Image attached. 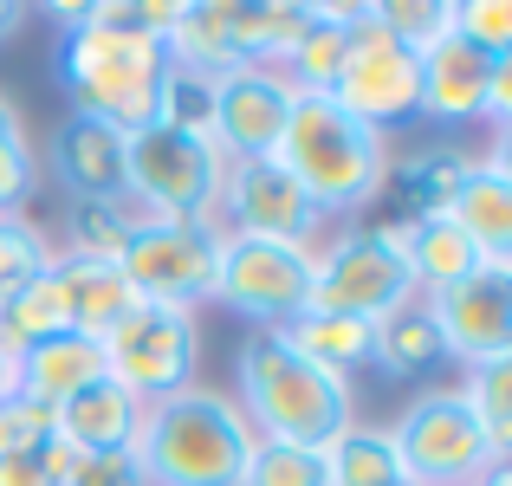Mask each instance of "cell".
<instances>
[{"mask_svg": "<svg viewBox=\"0 0 512 486\" xmlns=\"http://www.w3.org/2000/svg\"><path fill=\"white\" fill-rule=\"evenodd\" d=\"M182 0H85V20L59 39V85L78 117L111 130H150L163 98V33Z\"/></svg>", "mask_w": 512, "mask_h": 486, "instance_id": "6da1fadb", "label": "cell"}, {"mask_svg": "<svg viewBox=\"0 0 512 486\" xmlns=\"http://www.w3.org/2000/svg\"><path fill=\"white\" fill-rule=\"evenodd\" d=\"M273 156L325 221H363V208L389 188V162H396L383 130L350 117L331 91H292V117Z\"/></svg>", "mask_w": 512, "mask_h": 486, "instance_id": "7a4b0ae2", "label": "cell"}, {"mask_svg": "<svg viewBox=\"0 0 512 486\" xmlns=\"http://www.w3.org/2000/svg\"><path fill=\"white\" fill-rule=\"evenodd\" d=\"M240 415L253 422L260 441H292V448H318L357 422V389L344 376L305 363L279 331H247V344L234 350V389Z\"/></svg>", "mask_w": 512, "mask_h": 486, "instance_id": "3957f363", "label": "cell"}, {"mask_svg": "<svg viewBox=\"0 0 512 486\" xmlns=\"http://www.w3.org/2000/svg\"><path fill=\"white\" fill-rule=\"evenodd\" d=\"M253 441L260 435L227 389L188 383L182 396L143 409L130 461H137L143 486H240Z\"/></svg>", "mask_w": 512, "mask_h": 486, "instance_id": "277c9868", "label": "cell"}, {"mask_svg": "<svg viewBox=\"0 0 512 486\" xmlns=\"http://www.w3.org/2000/svg\"><path fill=\"white\" fill-rule=\"evenodd\" d=\"M409 214L389 221H338L312 247V305L305 312H338V318H389L396 305L422 299L409 279Z\"/></svg>", "mask_w": 512, "mask_h": 486, "instance_id": "5b68a950", "label": "cell"}, {"mask_svg": "<svg viewBox=\"0 0 512 486\" xmlns=\"http://www.w3.org/2000/svg\"><path fill=\"white\" fill-rule=\"evenodd\" d=\"M389 441H396L402 474L415 486H474L493 461H506V454L487 441L480 415L467 409L461 383L415 389V396L402 402V415L389 422Z\"/></svg>", "mask_w": 512, "mask_h": 486, "instance_id": "8992f818", "label": "cell"}, {"mask_svg": "<svg viewBox=\"0 0 512 486\" xmlns=\"http://www.w3.org/2000/svg\"><path fill=\"white\" fill-rule=\"evenodd\" d=\"M104 376L150 409V402L182 396L201 383V312H175V305H130L111 331L98 337Z\"/></svg>", "mask_w": 512, "mask_h": 486, "instance_id": "52a82bcc", "label": "cell"}, {"mask_svg": "<svg viewBox=\"0 0 512 486\" xmlns=\"http://www.w3.org/2000/svg\"><path fill=\"white\" fill-rule=\"evenodd\" d=\"M214 305L247 318L253 331H279L312 305V253L286 247V240H253L227 234L214 247Z\"/></svg>", "mask_w": 512, "mask_h": 486, "instance_id": "ba28073f", "label": "cell"}, {"mask_svg": "<svg viewBox=\"0 0 512 486\" xmlns=\"http://www.w3.org/2000/svg\"><path fill=\"white\" fill-rule=\"evenodd\" d=\"M227 156L208 137L150 124L130 130L124 143V195H137L143 208L169 214V221H214V195H221Z\"/></svg>", "mask_w": 512, "mask_h": 486, "instance_id": "9c48e42d", "label": "cell"}, {"mask_svg": "<svg viewBox=\"0 0 512 486\" xmlns=\"http://www.w3.org/2000/svg\"><path fill=\"white\" fill-rule=\"evenodd\" d=\"M331 98L344 104L350 117H363L370 130H396L422 117V52H409L402 39H389L376 26L370 0H357L350 13V39H344V65H338V85Z\"/></svg>", "mask_w": 512, "mask_h": 486, "instance_id": "30bf717a", "label": "cell"}, {"mask_svg": "<svg viewBox=\"0 0 512 486\" xmlns=\"http://www.w3.org/2000/svg\"><path fill=\"white\" fill-rule=\"evenodd\" d=\"M214 247H221L214 221H156L124 240L117 273L143 305L201 312V305H214Z\"/></svg>", "mask_w": 512, "mask_h": 486, "instance_id": "8fae6325", "label": "cell"}, {"mask_svg": "<svg viewBox=\"0 0 512 486\" xmlns=\"http://www.w3.org/2000/svg\"><path fill=\"white\" fill-rule=\"evenodd\" d=\"M214 227L253 240H286V247L312 253L338 221H325L312 208V195L279 169V156H253V162H227L221 195H214Z\"/></svg>", "mask_w": 512, "mask_h": 486, "instance_id": "7c38bea8", "label": "cell"}, {"mask_svg": "<svg viewBox=\"0 0 512 486\" xmlns=\"http://www.w3.org/2000/svg\"><path fill=\"white\" fill-rule=\"evenodd\" d=\"M422 305H428V318H435V331H441V350H448L461 370L512 357V266L480 260L467 279L428 292Z\"/></svg>", "mask_w": 512, "mask_h": 486, "instance_id": "4fadbf2b", "label": "cell"}, {"mask_svg": "<svg viewBox=\"0 0 512 486\" xmlns=\"http://www.w3.org/2000/svg\"><path fill=\"white\" fill-rule=\"evenodd\" d=\"M292 117V78L279 65H234L214 78V150L227 162L273 156Z\"/></svg>", "mask_w": 512, "mask_h": 486, "instance_id": "5bb4252c", "label": "cell"}, {"mask_svg": "<svg viewBox=\"0 0 512 486\" xmlns=\"http://www.w3.org/2000/svg\"><path fill=\"white\" fill-rule=\"evenodd\" d=\"M266 0H182L163 33L169 65H188L201 78H221L234 65H260Z\"/></svg>", "mask_w": 512, "mask_h": 486, "instance_id": "9a60e30c", "label": "cell"}, {"mask_svg": "<svg viewBox=\"0 0 512 486\" xmlns=\"http://www.w3.org/2000/svg\"><path fill=\"white\" fill-rule=\"evenodd\" d=\"M467 240H474L480 260L512 266V169H506V137H493L487 156H467L454 188L441 195V208Z\"/></svg>", "mask_w": 512, "mask_h": 486, "instance_id": "2e32d148", "label": "cell"}, {"mask_svg": "<svg viewBox=\"0 0 512 486\" xmlns=\"http://www.w3.org/2000/svg\"><path fill=\"white\" fill-rule=\"evenodd\" d=\"M124 130L98 124V117L65 111L46 137V169L65 188V201H117L124 195Z\"/></svg>", "mask_w": 512, "mask_h": 486, "instance_id": "e0dca14e", "label": "cell"}, {"mask_svg": "<svg viewBox=\"0 0 512 486\" xmlns=\"http://www.w3.org/2000/svg\"><path fill=\"white\" fill-rule=\"evenodd\" d=\"M143 428V402L130 389H117L111 376L85 383L78 396H65L52 409V441H65L72 454H130Z\"/></svg>", "mask_w": 512, "mask_h": 486, "instance_id": "ac0fdd59", "label": "cell"}, {"mask_svg": "<svg viewBox=\"0 0 512 486\" xmlns=\"http://www.w3.org/2000/svg\"><path fill=\"white\" fill-rule=\"evenodd\" d=\"M98 376H104L98 337L52 331V337H39V344H26L20 357H13V396L39 402V409H59L65 396H78V389L98 383Z\"/></svg>", "mask_w": 512, "mask_h": 486, "instance_id": "d6986e66", "label": "cell"}, {"mask_svg": "<svg viewBox=\"0 0 512 486\" xmlns=\"http://www.w3.org/2000/svg\"><path fill=\"white\" fill-rule=\"evenodd\" d=\"M487 72H493V52L441 33L422 52V117H435V124H480Z\"/></svg>", "mask_w": 512, "mask_h": 486, "instance_id": "ffe728a7", "label": "cell"}, {"mask_svg": "<svg viewBox=\"0 0 512 486\" xmlns=\"http://www.w3.org/2000/svg\"><path fill=\"white\" fill-rule=\"evenodd\" d=\"M370 363H376L383 376H396V383H409V376H422V370H435V363H448V350H441V331H435V318H428L422 299L396 305L389 318L370 324Z\"/></svg>", "mask_w": 512, "mask_h": 486, "instance_id": "44dd1931", "label": "cell"}, {"mask_svg": "<svg viewBox=\"0 0 512 486\" xmlns=\"http://www.w3.org/2000/svg\"><path fill=\"white\" fill-rule=\"evenodd\" d=\"M350 13H357V7H344V0H312L305 33L292 39V52L279 59V72L292 78V91H331V85H338L344 39H350Z\"/></svg>", "mask_w": 512, "mask_h": 486, "instance_id": "7402d4cb", "label": "cell"}, {"mask_svg": "<svg viewBox=\"0 0 512 486\" xmlns=\"http://www.w3.org/2000/svg\"><path fill=\"white\" fill-rule=\"evenodd\" d=\"M279 337H286L292 350H299L305 363H318V370L331 376H357L363 363H370V324L363 318H338V312H299L292 324H279Z\"/></svg>", "mask_w": 512, "mask_h": 486, "instance_id": "603a6c76", "label": "cell"}, {"mask_svg": "<svg viewBox=\"0 0 512 486\" xmlns=\"http://www.w3.org/2000/svg\"><path fill=\"white\" fill-rule=\"evenodd\" d=\"M402 260H409L415 292L428 299V292H441V286H454V279L474 273L480 253H474V240H467L448 214H422V221H409V247H402Z\"/></svg>", "mask_w": 512, "mask_h": 486, "instance_id": "cb8c5ba5", "label": "cell"}, {"mask_svg": "<svg viewBox=\"0 0 512 486\" xmlns=\"http://www.w3.org/2000/svg\"><path fill=\"white\" fill-rule=\"evenodd\" d=\"M59 279H65V305H72V331H85V337H104L137 305V292L124 286V273L104 266V260H65L59 253Z\"/></svg>", "mask_w": 512, "mask_h": 486, "instance_id": "d4e9b609", "label": "cell"}, {"mask_svg": "<svg viewBox=\"0 0 512 486\" xmlns=\"http://www.w3.org/2000/svg\"><path fill=\"white\" fill-rule=\"evenodd\" d=\"M325 467H331V486H415L402 474V454L389 441V428H376V422H350L325 448Z\"/></svg>", "mask_w": 512, "mask_h": 486, "instance_id": "484cf974", "label": "cell"}, {"mask_svg": "<svg viewBox=\"0 0 512 486\" xmlns=\"http://www.w3.org/2000/svg\"><path fill=\"white\" fill-rule=\"evenodd\" d=\"M39 150H33V130H26L13 91L0 85V214H26V201L39 195Z\"/></svg>", "mask_w": 512, "mask_h": 486, "instance_id": "4316f807", "label": "cell"}, {"mask_svg": "<svg viewBox=\"0 0 512 486\" xmlns=\"http://www.w3.org/2000/svg\"><path fill=\"white\" fill-rule=\"evenodd\" d=\"M130 227L124 214H117V201H65V227L52 247L65 253V260H104L117 266V253H124Z\"/></svg>", "mask_w": 512, "mask_h": 486, "instance_id": "83f0119b", "label": "cell"}, {"mask_svg": "<svg viewBox=\"0 0 512 486\" xmlns=\"http://www.w3.org/2000/svg\"><path fill=\"white\" fill-rule=\"evenodd\" d=\"M461 396H467V409L480 415V428H487L493 448L512 454V357H493V363L461 370Z\"/></svg>", "mask_w": 512, "mask_h": 486, "instance_id": "f1b7e54d", "label": "cell"}, {"mask_svg": "<svg viewBox=\"0 0 512 486\" xmlns=\"http://www.w3.org/2000/svg\"><path fill=\"white\" fill-rule=\"evenodd\" d=\"M52 260H59V247L33 214H0V299L13 286H26L33 273H46Z\"/></svg>", "mask_w": 512, "mask_h": 486, "instance_id": "f546056e", "label": "cell"}, {"mask_svg": "<svg viewBox=\"0 0 512 486\" xmlns=\"http://www.w3.org/2000/svg\"><path fill=\"white\" fill-rule=\"evenodd\" d=\"M240 486H331V467L318 448H292V441H253Z\"/></svg>", "mask_w": 512, "mask_h": 486, "instance_id": "4dcf8cb0", "label": "cell"}, {"mask_svg": "<svg viewBox=\"0 0 512 486\" xmlns=\"http://www.w3.org/2000/svg\"><path fill=\"white\" fill-rule=\"evenodd\" d=\"M156 124L188 130V137H208L214 130V78L188 72V65H169L163 72V98H156Z\"/></svg>", "mask_w": 512, "mask_h": 486, "instance_id": "1f68e13d", "label": "cell"}, {"mask_svg": "<svg viewBox=\"0 0 512 486\" xmlns=\"http://www.w3.org/2000/svg\"><path fill=\"white\" fill-rule=\"evenodd\" d=\"M376 26L389 39H402L409 52H428L441 33H448V0H370Z\"/></svg>", "mask_w": 512, "mask_h": 486, "instance_id": "d6a6232c", "label": "cell"}, {"mask_svg": "<svg viewBox=\"0 0 512 486\" xmlns=\"http://www.w3.org/2000/svg\"><path fill=\"white\" fill-rule=\"evenodd\" d=\"M448 33L480 52H512V0H448Z\"/></svg>", "mask_w": 512, "mask_h": 486, "instance_id": "836d02e7", "label": "cell"}, {"mask_svg": "<svg viewBox=\"0 0 512 486\" xmlns=\"http://www.w3.org/2000/svg\"><path fill=\"white\" fill-rule=\"evenodd\" d=\"M52 441V409H39V402L26 396H7L0 402V461L7 454H33Z\"/></svg>", "mask_w": 512, "mask_h": 486, "instance_id": "e575fe53", "label": "cell"}, {"mask_svg": "<svg viewBox=\"0 0 512 486\" xmlns=\"http://www.w3.org/2000/svg\"><path fill=\"white\" fill-rule=\"evenodd\" d=\"M72 461L78 454L65 448V441H46V448H33V454H7V461H0V486H65Z\"/></svg>", "mask_w": 512, "mask_h": 486, "instance_id": "d590c367", "label": "cell"}, {"mask_svg": "<svg viewBox=\"0 0 512 486\" xmlns=\"http://www.w3.org/2000/svg\"><path fill=\"white\" fill-rule=\"evenodd\" d=\"M65 486H143V474L130 454H78Z\"/></svg>", "mask_w": 512, "mask_h": 486, "instance_id": "8d00e7d4", "label": "cell"}, {"mask_svg": "<svg viewBox=\"0 0 512 486\" xmlns=\"http://www.w3.org/2000/svg\"><path fill=\"white\" fill-rule=\"evenodd\" d=\"M20 26H26V7L20 0H0V39H13Z\"/></svg>", "mask_w": 512, "mask_h": 486, "instance_id": "74e56055", "label": "cell"}, {"mask_svg": "<svg viewBox=\"0 0 512 486\" xmlns=\"http://www.w3.org/2000/svg\"><path fill=\"white\" fill-rule=\"evenodd\" d=\"M474 486H512V454H506V461H493V467H487V474H480Z\"/></svg>", "mask_w": 512, "mask_h": 486, "instance_id": "f35d334b", "label": "cell"}, {"mask_svg": "<svg viewBox=\"0 0 512 486\" xmlns=\"http://www.w3.org/2000/svg\"><path fill=\"white\" fill-rule=\"evenodd\" d=\"M13 396V350H0V402Z\"/></svg>", "mask_w": 512, "mask_h": 486, "instance_id": "ab89813d", "label": "cell"}]
</instances>
